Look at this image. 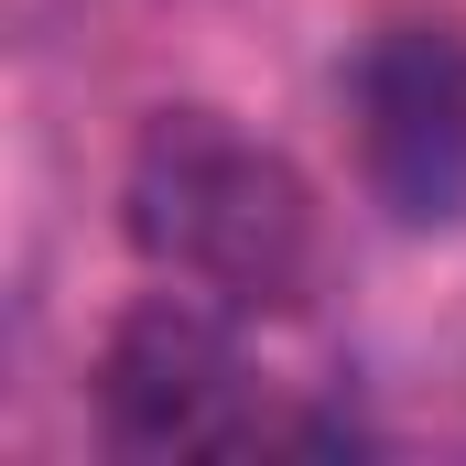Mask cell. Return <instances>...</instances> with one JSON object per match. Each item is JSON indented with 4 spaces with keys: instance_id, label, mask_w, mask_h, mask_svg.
<instances>
[{
    "instance_id": "6da1fadb",
    "label": "cell",
    "mask_w": 466,
    "mask_h": 466,
    "mask_svg": "<svg viewBox=\"0 0 466 466\" xmlns=\"http://www.w3.org/2000/svg\"><path fill=\"white\" fill-rule=\"evenodd\" d=\"M119 218L152 271H174L185 293H207L228 315H293L326 271L315 185L271 141H249L228 109H152Z\"/></svg>"
},
{
    "instance_id": "3957f363",
    "label": "cell",
    "mask_w": 466,
    "mask_h": 466,
    "mask_svg": "<svg viewBox=\"0 0 466 466\" xmlns=\"http://www.w3.org/2000/svg\"><path fill=\"white\" fill-rule=\"evenodd\" d=\"M358 163L401 228L466 218V44L401 22L358 55Z\"/></svg>"
},
{
    "instance_id": "7a4b0ae2",
    "label": "cell",
    "mask_w": 466,
    "mask_h": 466,
    "mask_svg": "<svg viewBox=\"0 0 466 466\" xmlns=\"http://www.w3.org/2000/svg\"><path fill=\"white\" fill-rule=\"evenodd\" d=\"M98 423L119 456H249L271 423L249 412V358L228 337V304L207 293L130 304L98 358Z\"/></svg>"
}]
</instances>
